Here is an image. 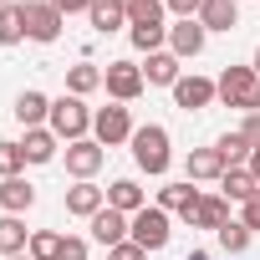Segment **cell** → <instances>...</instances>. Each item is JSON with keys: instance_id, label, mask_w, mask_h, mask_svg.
I'll return each mask as SVG.
<instances>
[{"instance_id": "cell-1", "label": "cell", "mask_w": 260, "mask_h": 260, "mask_svg": "<svg viewBox=\"0 0 260 260\" xmlns=\"http://www.w3.org/2000/svg\"><path fill=\"white\" fill-rule=\"evenodd\" d=\"M46 127H51L61 143H82V138L92 133V107H87L82 97L61 92V97H51V117H46Z\"/></svg>"}, {"instance_id": "cell-2", "label": "cell", "mask_w": 260, "mask_h": 260, "mask_svg": "<svg viewBox=\"0 0 260 260\" xmlns=\"http://www.w3.org/2000/svg\"><path fill=\"white\" fill-rule=\"evenodd\" d=\"M133 164L143 169V174H169V164H174V143H169V127L164 122H148V127H138L133 133Z\"/></svg>"}, {"instance_id": "cell-3", "label": "cell", "mask_w": 260, "mask_h": 260, "mask_svg": "<svg viewBox=\"0 0 260 260\" xmlns=\"http://www.w3.org/2000/svg\"><path fill=\"white\" fill-rule=\"evenodd\" d=\"M133 112H127V102H107V107H97L92 112V138L102 143V148H117V143H133Z\"/></svg>"}, {"instance_id": "cell-4", "label": "cell", "mask_w": 260, "mask_h": 260, "mask_svg": "<svg viewBox=\"0 0 260 260\" xmlns=\"http://www.w3.org/2000/svg\"><path fill=\"white\" fill-rule=\"evenodd\" d=\"M21 26H26V41H41V46H51V41L61 36L67 16L51 6V0H21Z\"/></svg>"}, {"instance_id": "cell-5", "label": "cell", "mask_w": 260, "mask_h": 260, "mask_svg": "<svg viewBox=\"0 0 260 260\" xmlns=\"http://www.w3.org/2000/svg\"><path fill=\"white\" fill-rule=\"evenodd\" d=\"M169 235H174V224H169V209H158V204L138 209V214H133V224H127V240L143 245V250H164V245H169Z\"/></svg>"}, {"instance_id": "cell-6", "label": "cell", "mask_w": 260, "mask_h": 260, "mask_svg": "<svg viewBox=\"0 0 260 260\" xmlns=\"http://www.w3.org/2000/svg\"><path fill=\"white\" fill-rule=\"evenodd\" d=\"M102 87H107V97H112V102H138V97H143V87H148V77H143V67H138V61H107Z\"/></svg>"}, {"instance_id": "cell-7", "label": "cell", "mask_w": 260, "mask_h": 260, "mask_svg": "<svg viewBox=\"0 0 260 260\" xmlns=\"http://www.w3.org/2000/svg\"><path fill=\"white\" fill-rule=\"evenodd\" d=\"M214 87H219V102H224V107H240V112H245V102H250V92L260 87V77H255V67H224V77H219Z\"/></svg>"}, {"instance_id": "cell-8", "label": "cell", "mask_w": 260, "mask_h": 260, "mask_svg": "<svg viewBox=\"0 0 260 260\" xmlns=\"http://www.w3.org/2000/svg\"><path fill=\"white\" fill-rule=\"evenodd\" d=\"M107 164V148L97 143V138H82V143H67V174L82 184V179H92L97 169Z\"/></svg>"}, {"instance_id": "cell-9", "label": "cell", "mask_w": 260, "mask_h": 260, "mask_svg": "<svg viewBox=\"0 0 260 260\" xmlns=\"http://www.w3.org/2000/svg\"><path fill=\"white\" fill-rule=\"evenodd\" d=\"M214 97H219V87H214L209 77H194V72H189V77H179V82H174V102H179L184 112H204Z\"/></svg>"}, {"instance_id": "cell-10", "label": "cell", "mask_w": 260, "mask_h": 260, "mask_svg": "<svg viewBox=\"0 0 260 260\" xmlns=\"http://www.w3.org/2000/svg\"><path fill=\"white\" fill-rule=\"evenodd\" d=\"M204 41H209V31H204L199 21H174V26H169V51H174L179 61L199 56V51H204Z\"/></svg>"}, {"instance_id": "cell-11", "label": "cell", "mask_w": 260, "mask_h": 260, "mask_svg": "<svg viewBox=\"0 0 260 260\" xmlns=\"http://www.w3.org/2000/svg\"><path fill=\"white\" fill-rule=\"evenodd\" d=\"M102 209H107V189H97L92 179H82V184H72V189H67V214L92 219V214H102Z\"/></svg>"}, {"instance_id": "cell-12", "label": "cell", "mask_w": 260, "mask_h": 260, "mask_svg": "<svg viewBox=\"0 0 260 260\" xmlns=\"http://www.w3.org/2000/svg\"><path fill=\"white\" fill-rule=\"evenodd\" d=\"M184 219H189V230H219V224H230V199L224 194H199V204Z\"/></svg>"}, {"instance_id": "cell-13", "label": "cell", "mask_w": 260, "mask_h": 260, "mask_svg": "<svg viewBox=\"0 0 260 260\" xmlns=\"http://www.w3.org/2000/svg\"><path fill=\"white\" fill-rule=\"evenodd\" d=\"M87 224H92V240L112 250V245H122V240H127V224H133V214H117V209H102V214H92Z\"/></svg>"}, {"instance_id": "cell-14", "label": "cell", "mask_w": 260, "mask_h": 260, "mask_svg": "<svg viewBox=\"0 0 260 260\" xmlns=\"http://www.w3.org/2000/svg\"><path fill=\"white\" fill-rule=\"evenodd\" d=\"M107 209L138 214V209H148V194L138 189V179H112V184H107Z\"/></svg>"}, {"instance_id": "cell-15", "label": "cell", "mask_w": 260, "mask_h": 260, "mask_svg": "<svg viewBox=\"0 0 260 260\" xmlns=\"http://www.w3.org/2000/svg\"><path fill=\"white\" fill-rule=\"evenodd\" d=\"M46 117H51V97L36 92V87H26V92L16 97V122H21V127H46Z\"/></svg>"}, {"instance_id": "cell-16", "label": "cell", "mask_w": 260, "mask_h": 260, "mask_svg": "<svg viewBox=\"0 0 260 260\" xmlns=\"http://www.w3.org/2000/svg\"><path fill=\"white\" fill-rule=\"evenodd\" d=\"M224 153L219 148H194L189 153V184H209V179H224Z\"/></svg>"}, {"instance_id": "cell-17", "label": "cell", "mask_w": 260, "mask_h": 260, "mask_svg": "<svg viewBox=\"0 0 260 260\" xmlns=\"http://www.w3.org/2000/svg\"><path fill=\"white\" fill-rule=\"evenodd\" d=\"M21 148H26V164H51V158H56V148H61V138L51 133V127H26Z\"/></svg>"}, {"instance_id": "cell-18", "label": "cell", "mask_w": 260, "mask_h": 260, "mask_svg": "<svg viewBox=\"0 0 260 260\" xmlns=\"http://www.w3.org/2000/svg\"><path fill=\"white\" fill-rule=\"evenodd\" d=\"M36 204V189L16 174V179H0V209H6V214H26Z\"/></svg>"}, {"instance_id": "cell-19", "label": "cell", "mask_w": 260, "mask_h": 260, "mask_svg": "<svg viewBox=\"0 0 260 260\" xmlns=\"http://www.w3.org/2000/svg\"><path fill=\"white\" fill-rule=\"evenodd\" d=\"M199 26H204V31H235V26H240V6H235V0H204Z\"/></svg>"}, {"instance_id": "cell-20", "label": "cell", "mask_w": 260, "mask_h": 260, "mask_svg": "<svg viewBox=\"0 0 260 260\" xmlns=\"http://www.w3.org/2000/svg\"><path fill=\"white\" fill-rule=\"evenodd\" d=\"M26 245H31V230L21 224V214H0V255H26Z\"/></svg>"}, {"instance_id": "cell-21", "label": "cell", "mask_w": 260, "mask_h": 260, "mask_svg": "<svg viewBox=\"0 0 260 260\" xmlns=\"http://www.w3.org/2000/svg\"><path fill=\"white\" fill-rule=\"evenodd\" d=\"M255 189H260V184H255V174H250L245 164H240V169H224V179H219V194H224L230 204H245Z\"/></svg>"}, {"instance_id": "cell-22", "label": "cell", "mask_w": 260, "mask_h": 260, "mask_svg": "<svg viewBox=\"0 0 260 260\" xmlns=\"http://www.w3.org/2000/svg\"><path fill=\"white\" fill-rule=\"evenodd\" d=\"M194 204H199V189H194L189 179H184V184H164V189H158V209H169V214H189Z\"/></svg>"}, {"instance_id": "cell-23", "label": "cell", "mask_w": 260, "mask_h": 260, "mask_svg": "<svg viewBox=\"0 0 260 260\" xmlns=\"http://www.w3.org/2000/svg\"><path fill=\"white\" fill-rule=\"evenodd\" d=\"M143 77H148V87H174L179 82V56L174 51H153L148 67H143Z\"/></svg>"}, {"instance_id": "cell-24", "label": "cell", "mask_w": 260, "mask_h": 260, "mask_svg": "<svg viewBox=\"0 0 260 260\" xmlns=\"http://www.w3.org/2000/svg\"><path fill=\"white\" fill-rule=\"evenodd\" d=\"M97 87H102V67H92V61L67 67V92H72V97H92Z\"/></svg>"}, {"instance_id": "cell-25", "label": "cell", "mask_w": 260, "mask_h": 260, "mask_svg": "<svg viewBox=\"0 0 260 260\" xmlns=\"http://www.w3.org/2000/svg\"><path fill=\"white\" fill-rule=\"evenodd\" d=\"M87 21H92V31H97V36H112V31H122V26H127V16L112 6V0H97V6L87 11Z\"/></svg>"}, {"instance_id": "cell-26", "label": "cell", "mask_w": 260, "mask_h": 260, "mask_svg": "<svg viewBox=\"0 0 260 260\" xmlns=\"http://www.w3.org/2000/svg\"><path fill=\"white\" fill-rule=\"evenodd\" d=\"M214 235H219V250H224V255H245V250H250V240H255V230H250V224H240V219L219 224Z\"/></svg>"}, {"instance_id": "cell-27", "label": "cell", "mask_w": 260, "mask_h": 260, "mask_svg": "<svg viewBox=\"0 0 260 260\" xmlns=\"http://www.w3.org/2000/svg\"><path fill=\"white\" fill-rule=\"evenodd\" d=\"M127 41H133L143 56H153V51L169 46V26H127Z\"/></svg>"}, {"instance_id": "cell-28", "label": "cell", "mask_w": 260, "mask_h": 260, "mask_svg": "<svg viewBox=\"0 0 260 260\" xmlns=\"http://www.w3.org/2000/svg\"><path fill=\"white\" fill-rule=\"evenodd\" d=\"M26 255H31V260H56V255H61V235H56V230H31Z\"/></svg>"}, {"instance_id": "cell-29", "label": "cell", "mask_w": 260, "mask_h": 260, "mask_svg": "<svg viewBox=\"0 0 260 260\" xmlns=\"http://www.w3.org/2000/svg\"><path fill=\"white\" fill-rule=\"evenodd\" d=\"M214 148L224 153V164H230V169H240V164H250V143H245V133H240V127H235V133H224V138H219Z\"/></svg>"}, {"instance_id": "cell-30", "label": "cell", "mask_w": 260, "mask_h": 260, "mask_svg": "<svg viewBox=\"0 0 260 260\" xmlns=\"http://www.w3.org/2000/svg\"><path fill=\"white\" fill-rule=\"evenodd\" d=\"M16 41H26L21 6H0V46H16Z\"/></svg>"}, {"instance_id": "cell-31", "label": "cell", "mask_w": 260, "mask_h": 260, "mask_svg": "<svg viewBox=\"0 0 260 260\" xmlns=\"http://www.w3.org/2000/svg\"><path fill=\"white\" fill-rule=\"evenodd\" d=\"M21 169H26V148L11 143V138H0V179H16Z\"/></svg>"}, {"instance_id": "cell-32", "label": "cell", "mask_w": 260, "mask_h": 260, "mask_svg": "<svg viewBox=\"0 0 260 260\" xmlns=\"http://www.w3.org/2000/svg\"><path fill=\"white\" fill-rule=\"evenodd\" d=\"M56 260H87V240L82 235H61V255Z\"/></svg>"}, {"instance_id": "cell-33", "label": "cell", "mask_w": 260, "mask_h": 260, "mask_svg": "<svg viewBox=\"0 0 260 260\" xmlns=\"http://www.w3.org/2000/svg\"><path fill=\"white\" fill-rule=\"evenodd\" d=\"M164 6L179 16V21H199V11H204V0H164Z\"/></svg>"}, {"instance_id": "cell-34", "label": "cell", "mask_w": 260, "mask_h": 260, "mask_svg": "<svg viewBox=\"0 0 260 260\" xmlns=\"http://www.w3.org/2000/svg\"><path fill=\"white\" fill-rule=\"evenodd\" d=\"M107 260H148V250H143V245H133V240H122V245H112V250H107Z\"/></svg>"}, {"instance_id": "cell-35", "label": "cell", "mask_w": 260, "mask_h": 260, "mask_svg": "<svg viewBox=\"0 0 260 260\" xmlns=\"http://www.w3.org/2000/svg\"><path fill=\"white\" fill-rule=\"evenodd\" d=\"M240 224H250V230H260V189L240 204Z\"/></svg>"}, {"instance_id": "cell-36", "label": "cell", "mask_w": 260, "mask_h": 260, "mask_svg": "<svg viewBox=\"0 0 260 260\" xmlns=\"http://www.w3.org/2000/svg\"><path fill=\"white\" fill-rule=\"evenodd\" d=\"M240 133H245V143H250V148H260V112H245Z\"/></svg>"}, {"instance_id": "cell-37", "label": "cell", "mask_w": 260, "mask_h": 260, "mask_svg": "<svg viewBox=\"0 0 260 260\" xmlns=\"http://www.w3.org/2000/svg\"><path fill=\"white\" fill-rule=\"evenodd\" d=\"M51 6H56L61 16H77V11H92V6H97V0H51Z\"/></svg>"}, {"instance_id": "cell-38", "label": "cell", "mask_w": 260, "mask_h": 260, "mask_svg": "<svg viewBox=\"0 0 260 260\" xmlns=\"http://www.w3.org/2000/svg\"><path fill=\"white\" fill-rule=\"evenodd\" d=\"M250 174H255V184H260V148H250V164H245Z\"/></svg>"}, {"instance_id": "cell-39", "label": "cell", "mask_w": 260, "mask_h": 260, "mask_svg": "<svg viewBox=\"0 0 260 260\" xmlns=\"http://www.w3.org/2000/svg\"><path fill=\"white\" fill-rule=\"evenodd\" d=\"M245 112H260V87L250 92V102H245Z\"/></svg>"}, {"instance_id": "cell-40", "label": "cell", "mask_w": 260, "mask_h": 260, "mask_svg": "<svg viewBox=\"0 0 260 260\" xmlns=\"http://www.w3.org/2000/svg\"><path fill=\"white\" fill-rule=\"evenodd\" d=\"M189 260H209V250H189Z\"/></svg>"}, {"instance_id": "cell-41", "label": "cell", "mask_w": 260, "mask_h": 260, "mask_svg": "<svg viewBox=\"0 0 260 260\" xmlns=\"http://www.w3.org/2000/svg\"><path fill=\"white\" fill-rule=\"evenodd\" d=\"M255 77H260V51H255Z\"/></svg>"}, {"instance_id": "cell-42", "label": "cell", "mask_w": 260, "mask_h": 260, "mask_svg": "<svg viewBox=\"0 0 260 260\" xmlns=\"http://www.w3.org/2000/svg\"><path fill=\"white\" fill-rule=\"evenodd\" d=\"M11 260H31V255H11Z\"/></svg>"}, {"instance_id": "cell-43", "label": "cell", "mask_w": 260, "mask_h": 260, "mask_svg": "<svg viewBox=\"0 0 260 260\" xmlns=\"http://www.w3.org/2000/svg\"><path fill=\"white\" fill-rule=\"evenodd\" d=\"M0 6H11V0H0Z\"/></svg>"}]
</instances>
